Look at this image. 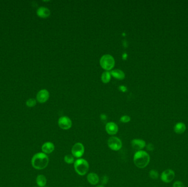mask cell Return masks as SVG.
<instances>
[{
    "label": "cell",
    "instance_id": "16",
    "mask_svg": "<svg viewBox=\"0 0 188 187\" xmlns=\"http://www.w3.org/2000/svg\"><path fill=\"white\" fill-rule=\"evenodd\" d=\"M36 181V183L39 187H45V185H46L47 180L45 176L40 175L37 176Z\"/></svg>",
    "mask_w": 188,
    "mask_h": 187
},
{
    "label": "cell",
    "instance_id": "14",
    "mask_svg": "<svg viewBox=\"0 0 188 187\" xmlns=\"http://www.w3.org/2000/svg\"><path fill=\"white\" fill-rule=\"evenodd\" d=\"M87 180L91 185H97L99 182V176L94 172L89 173L87 176Z\"/></svg>",
    "mask_w": 188,
    "mask_h": 187
},
{
    "label": "cell",
    "instance_id": "4",
    "mask_svg": "<svg viewBox=\"0 0 188 187\" xmlns=\"http://www.w3.org/2000/svg\"><path fill=\"white\" fill-rule=\"evenodd\" d=\"M115 64V62L113 57L109 54L104 55L100 59V65L105 70H111L114 67Z\"/></svg>",
    "mask_w": 188,
    "mask_h": 187
},
{
    "label": "cell",
    "instance_id": "2",
    "mask_svg": "<svg viewBox=\"0 0 188 187\" xmlns=\"http://www.w3.org/2000/svg\"><path fill=\"white\" fill-rule=\"evenodd\" d=\"M150 160V157L148 153L143 151H137L134 154L133 162L135 165L139 168H143L148 165Z\"/></svg>",
    "mask_w": 188,
    "mask_h": 187
},
{
    "label": "cell",
    "instance_id": "17",
    "mask_svg": "<svg viewBox=\"0 0 188 187\" xmlns=\"http://www.w3.org/2000/svg\"><path fill=\"white\" fill-rule=\"evenodd\" d=\"M110 74L113 77L118 80H123L125 79V74L123 71L120 70H112L110 72Z\"/></svg>",
    "mask_w": 188,
    "mask_h": 187
},
{
    "label": "cell",
    "instance_id": "6",
    "mask_svg": "<svg viewBox=\"0 0 188 187\" xmlns=\"http://www.w3.org/2000/svg\"><path fill=\"white\" fill-rule=\"evenodd\" d=\"M71 151L73 157L80 159L84 154V146L80 142L76 143L73 145Z\"/></svg>",
    "mask_w": 188,
    "mask_h": 187
},
{
    "label": "cell",
    "instance_id": "22",
    "mask_svg": "<svg viewBox=\"0 0 188 187\" xmlns=\"http://www.w3.org/2000/svg\"><path fill=\"white\" fill-rule=\"evenodd\" d=\"M120 121L123 123H127L130 121V117L129 116L125 115V116H123L122 117L120 118Z\"/></svg>",
    "mask_w": 188,
    "mask_h": 187
},
{
    "label": "cell",
    "instance_id": "3",
    "mask_svg": "<svg viewBox=\"0 0 188 187\" xmlns=\"http://www.w3.org/2000/svg\"><path fill=\"white\" fill-rule=\"evenodd\" d=\"M74 167L75 172L79 175L84 176L89 171V164L86 160L80 158L74 162Z\"/></svg>",
    "mask_w": 188,
    "mask_h": 187
},
{
    "label": "cell",
    "instance_id": "27",
    "mask_svg": "<svg viewBox=\"0 0 188 187\" xmlns=\"http://www.w3.org/2000/svg\"></svg>",
    "mask_w": 188,
    "mask_h": 187
},
{
    "label": "cell",
    "instance_id": "7",
    "mask_svg": "<svg viewBox=\"0 0 188 187\" xmlns=\"http://www.w3.org/2000/svg\"><path fill=\"white\" fill-rule=\"evenodd\" d=\"M175 173L171 169H167L163 171L161 176V179L164 183H168L173 180Z\"/></svg>",
    "mask_w": 188,
    "mask_h": 187
},
{
    "label": "cell",
    "instance_id": "11",
    "mask_svg": "<svg viewBox=\"0 0 188 187\" xmlns=\"http://www.w3.org/2000/svg\"><path fill=\"white\" fill-rule=\"evenodd\" d=\"M49 98V92L46 89H42L38 92L36 96L37 101L39 103L46 102Z\"/></svg>",
    "mask_w": 188,
    "mask_h": 187
},
{
    "label": "cell",
    "instance_id": "9",
    "mask_svg": "<svg viewBox=\"0 0 188 187\" xmlns=\"http://www.w3.org/2000/svg\"><path fill=\"white\" fill-rule=\"evenodd\" d=\"M131 145L133 149L136 150V152L142 150V149L145 147L146 145L145 141L140 139H133L131 142Z\"/></svg>",
    "mask_w": 188,
    "mask_h": 187
},
{
    "label": "cell",
    "instance_id": "24",
    "mask_svg": "<svg viewBox=\"0 0 188 187\" xmlns=\"http://www.w3.org/2000/svg\"><path fill=\"white\" fill-rule=\"evenodd\" d=\"M146 149L148 151H153L154 149V145L152 143H149L146 145Z\"/></svg>",
    "mask_w": 188,
    "mask_h": 187
},
{
    "label": "cell",
    "instance_id": "8",
    "mask_svg": "<svg viewBox=\"0 0 188 187\" xmlns=\"http://www.w3.org/2000/svg\"><path fill=\"white\" fill-rule=\"evenodd\" d=\"M58 125L61 129L64 130H67L72 127V122L69 117L62 116L59 119Z\"/></svg>",
    "mask_w": 188,
    "mask_h": 187
},
{
    "label": "cell",
    "instance_id": "25",
    "mask_svg": "<svg viewBox=\"0 0 188 187\" xmlns=\"http://www.w3.org/2000/svg\"><path fill=\"white\" fill-rule=\"evenodd\" d=\"M101 119L103 120H105L106 119V116L105 115L102 114L101 115Z\"/></svg>",
    "mask_w": 188,
    "mask_h": 187
},
{
    "label": "cell",
    "instance_id": "19",
    "mask_svg": "<svg viewBox=\"0 0 188 187\" xmlns=\"http://www.w3.org/2000/svg\"><path fill=\"white\" fill-rule=\"evenodd\" d=\"M64 162H66L67 164H72L74 163V158L72 155H66L64 157Z\"/></svg>",
    "mask_w": 188,
    "mask_h": 187
},
{
    "label": "cell",
    "instance_id": "5",
    "mask_svg": "<svg viewBox=\"0 0 188 187\" xmlns=\"http://www.w3.org/2000/svg\"><path fill=\"white\" fill-rule=\"evenodd\" d=\"M108 147L113 151H118L122 147V143L120 139L117 137H111L107 141Z\"/></svg>",
    "mask_w": 188,
    "mask_h": 187
},
{
    "label": "cell",
    "instance_id": "1",
    "mask_svg": "<svg viewBox=\"0 0 188 187\" xmlns=\"http://www.w3.org/2000/svg\"><path fill=\"white\" fill-rule=\"evenodd\" d=\"M49 159L47 155L44 153H38L33 156L31 159V165L36 170H43L47 167Z\"/></svg>",
    "mask_w": 188,
    "mask_h": 187
},
{
    "label": "cell",
    "instance_id": "28",
    "mask_svg": "<svg viewBox=\"0 0 188 187\" xmlns=\"http://www.w3.org/2000/svg\"></svg>",
    "mask_w": 188,
    "mask_h": 187
},
{
    "label": "cell",
    "instance_id": "15",
    "mask_svg": "<svg viewBox=\"0 0 188 187\" xmlns=\"http://www.w3.org/2000/svg\"><path fill=\"white\" fill-rule=\"evenodd\" d=\"M186 130V126L183 122H178L174 127V131L177 134L183 133Z\"/></svg>",
    "mask_w": 188,
    "mask_h": 187
},
{
    "label": "cell",
    "instance_id": "26",
    "mask_svg": "<svg viewBox=\"0 0 188 187\" xmlns=\"http://www.w3.org/2000/svg\"><path fill=\"white\" fill-rule=\"evenodd\" d=\"M104 187V186H103V185H98V186H97V187Z\"/></svg>",
    "mask_w": 188,
    "mask_h": 187
},
{
    "label": "cell",
    "instance_id": "18",
    "mask_svg": "<svg viewBox=\"0 0 188 187\" xmlns=\"http://www.w3.org/2000/svg\"><path fill=\"white\" fill-rule=\"evenodd\" d=\"M110 73H109L108 71H105L104 72L102 76H101V80H102V81L105 83V84H107L109 82V81H110Z\"/></svg>",
    "mask_w": 188,
    "mask_h": 187
},
{
    "label": "cell",
    "instance_id": "23",
    "mask_svg": "<svg viewBox=\"0 0 188 187\" xmlns=\"http://www.w3.org/2000/svg\"><path fill=\"white\" fill-rule=\"evenodd\" d=\"M173 187H185V186L181 181H176L174 183Z\"/></svg>",
    "mask_w": 188,
    "mask_h": 187
},
{
    "label": "cell",
    "instance_id": "10",
    "mask_svg": "<svg viewBox=\"0 0 188 187\" xmlns=\"http://www.w3.org/2000/svg\"><path fill=\"white\" fill-rule=\"evenodd\" d=\"M105 129L107 133L110 135H115L118 131V127L115 122H110L106 124Z\"/></svg>",
    "mask_w": 188,
    "mask_h": 187
},
{
    "label": "cell",
    "instance_id": "21",
    "mask_svg": "<svg viewBox=\"0 0 188 187\" xmlns=\"http://www.w3.org/2000/svg\"><path fill=\"white\" fill-rule=\"evenodd\" d=\"M36 104V101L35 99H29L28 100L26 101V105L29 107H33Z\"/></svg>",
    "mask_w": 188,
    "mask_h": 187
},
{
    "label": "cell",
    "instance_id": "12",
    "mask_svg": "<svg viewBox=\"0 0 188 187\" xmlns=\"http://www.w3.org/2000/svg\"><path fill=\"white\" fill-rule=\"evenodd\" d=\"M54 148L55 147L54 143L51 142H47L43 144L41 150L44 153L46 154H49L54 151Z\"/></svg>",
    "mask_w": 188,
    "mask_h": 187
},
{
    "label": "cell",
    "instance_id": "29",
    "mask_svg": "<svg viewBox=\"0 0 188 187\" xmlns=\"http://www.w3.org/2000/svg\"></svg>",
    "mask_w": 188,
    "mask_h": 187
},
{
    "label": "cell",
    "instance_id": "13",
    "mask_svg": "<svg viewBox=\"0 0 188 187\" xmlns=\"http://www.w3.org/2000/svg\"><path fill=\"white\" fill-rule=\"evenodd\" d=\"M37 15L40 18H46L50 15V11L46 7H41L37 10Z\"/></svg>",
    "mask_w": 188,
    "mask_h": 187
},
{
    "label": "cell",
    "instance_id": "20",
    "mask_svg": "<svg viewBox=\"0 0 188 187\" xmlns=\"http://www.w3.org/2000/svg\"><path fill=\"white\" fill-rule=\"evenodd\" d=\"M149 176L151 179L156 180L158 177V173L157 171L154 170H152L149 172Z\"/></svg>",
    "mask_w": 188,
    "mask_h": 187
}]
</instances>
